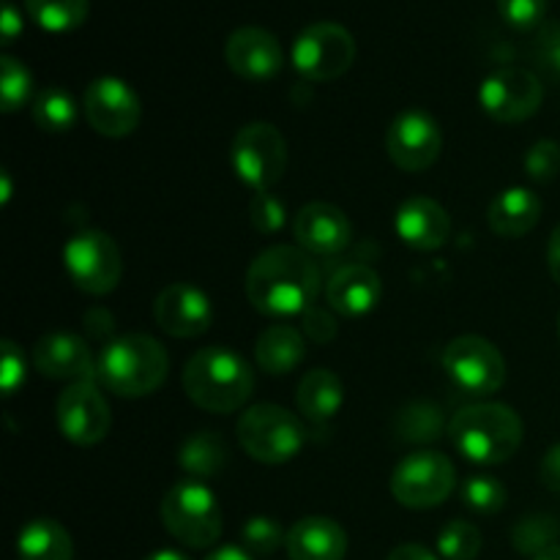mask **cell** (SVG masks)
<instances>
[{"mask_svg":"<svg viewBox=\"0 0 560 560\" xmlns=\"http://www.w3.org/2000/svg\"><path fill=\"white\" fill-rule=\"evenodd\" d=\"M33 120H36L38 129L52 131V135L69 131L77 120L74 98L60 88H47L33 102Z\"/></svg>","mask_w":560,"mask_h":560,"instance_id":"cell-31","label":"cell"},{"mask_svg":"<svg viewBox=\"0 0 560 560\" xmlns=\"http://www.w3.org/2000/svg\"><path fill=\"white\" fill-rule=\"evenodd\" d=\"M386 560H438V556L424 545H399L388 552Z\"/></svg>","mask_w":560,"mask_h":560,"instance_id":"cell-44","label":"cell"},{"mask_svg":"<svg viewBox=\"0 0 560 560\" xmlns=\"http://www.w3.org/2000/svg\"><path fill=\"white\" fill-rule=\"evenodd\" d=\"M63 268L82 293L107 295L118 288L124 257L113 235L102 230H82L63 246Z\"/></svg>","mask_w":560,"mask_h":560,"instance_id":"cell-7","label":"cell"},{"mask_svg":"<svg viewBox=\"0 0 560 560\" xmlns=\"http://www.w3.org/2000/svg\"><path fill=\"white\" fill-rule=\"evenodd\" d=\"M33 364L44 377H52V381L93 383L98 375L85 339L66 331L44 334L33 348Z\"/></svg>","mask_w":560,"mask_h":560,"instance_id":"cell-17","label":"cell"},{"mask_svg":"<svg viewBox=\"0 0 560 560\" xmlns=\"http://www.w3.org/2000/svg\"><path fill=\"white\" fill-rule=\"evenodd\" d=\"M162 523L180 545L206 550L222 534V509L202 481L186 479L170 487L164 495Z\"/></svg>","mask_w":560,"mask_h":560,"instance_id":"cell-5","label":"cell"},{"mask_svg":"<svg viewBox=\"0 0 560 560\" xmlns=\"http://www.w3.org/2000/svg\"><path fill=\"white\" fill-rule=\"evenodd\" d=\"M481 530L465 520H452L438 534V552L443 560H476L481 552Z\"/></svg>","mask_w":560,"mask_h":560,"instance_id":"cell-32","label":"cell"},{"mask_svg":"<svg viewBox=\"0 0 560 560\" xmlns=\"http://www.w3.org/2000/svg\"><path fill=\"white\" fill-rule=\"evenodd\" d=\"M206 560H255L252 558V552H246L244 547H219V550H213L211 556H206Z\"/></svg>","mask_w":560,"mask_h":560,"instance_id":"cell-46","label":"cell"},{"mask_svg":"<svg viewBox=\"0 0 560 560\" xmlns=\"http://www.w3.org/2000/svg\"><path fill=\"white\" fill-rule=\"evenodd\" d=\"M238 441L255 463L282 465L304 448L306 430L290 410L266 402L241 416Z\"/></svg>","mask_w":560,"mask_h":560,"instance_id":"cell-6","label":"cell"},{"mask_svg":"<svg viewBox=\"0 0 560 560\" xmlns=\"http://www.w3.org/2000/svg\"><path fill=\"white\" fill-rule=\"evenodd\" d=\"M0 33H3V44H11L22 33V16L9 0L3 3V14H0Z\"/></svg>","mask_w":560,"mask_h":560,"instance_id":"cell-43","label":"cell"},{"mask_svg":"<svg viewBox=\"0 0 560 560\" xmlns=\"http://www.w3.org/2000/svg\"><path fill=\"white\" fill-rule=\"evenodd\" d=\"M11 197V180H9V173H3V202Z\"/></svg>","mask_w":560,"mask_h":560,"instance_id":"cell-49","label":"cell"},{"mask_svg":"<svg viewBox=\"0 0 560 560\" xmlns=\"http://www.w3.org/2000/svg\"><path fill=\"white\" fill-rule=\"evenodd\" d=\"M235 175L255 191H271L288 170V140L271 124L244 126L233 140Z\"/></svg>","mask_w":560,"mask_h":560,"instance_id":"cell-8","label":"cell"},{"mask_svg":"<svg viewBox=\"0 0 560 560\" xmlns=\"http://www.w3.org/2000/svg\"><path fill=\"white\" fill-rule=\"evenodd\" d=\"M184 392L208 413H233L255 392V370L224 345L197 350L184 366Z\"/></svg>","mask_w":560,"mask_h":560,"instance_id":"cell-2","label":"cell"},{"mask_svg":"<svg viewBox=\"0 0 560 560\" xmlns=\"http://www.w3.org/2000/svg\"><path fill=\"white\" fill-rule=\"evenodd\" d=\"M443 148L441 124L424 109H405L392 120L386 135L388 159L405 173H421L438 162Z\"/></svg>","mask_w":560,"mask_h":560,"instance_id":"cell-13","label":"cell"},{"mask_svg":"<svg viewBox=\"0 0 560 560\" xmlns=\"http://www.w3.org/2000/svg\"><path fill=\"white\" fill-rule=\"evenodd\" d=\"M25 383V355L14 342L5 339L3 342V370H0V386H3L5 397L16 392Z\"/></svg>","mask_w":560,"mask_h":560,"instance_id":"cell-40","label":"cell"},{"mask_svg":"<svg viewBox=\"0 0 560 560\" xmlns=\"http://www.w3.org/2000/svg\"><path fill=\"white\" fill-rule=\"evenodd\" d=\"M560 536V523L550 514H530V517H523L512 530V545L514 550L523 552V556L539 558L541 552L558 547Z\"/></svg>","mask_w":560,"mask_h":560,"instance_id":"cell-30","label":"cell"},{"mask_svg":"<svg viewBox=\"0 0 560 560\" xmlns=\"http://www.w3.org/2000/svg\"><path fill=\"white\" fill-rule=\"evenodd\" d=\"M541 219V200L525 186H512V189L501 191L495 200L490 202L487 211V222H490L492 233L501 238H523L525 233L539 224Z\"/></svg>","mask_w":560,"mask_h":560,"instance_id":"cell-23","label":"cell"},{"mask_svg":"<svg viewBox=\"0 0 560 560\" xmlns=\"http://www.w3.org/2000/svg\"><path fill=\"white\" fill-rule=\"evenodd\" d=\"M536 63L547 77L560 82V22H547L541 25L539 38H536Z\"/></svg>","mask_w":560,"mask_h":560,"instance_id":"cell-39","label":"cell"},{"mask_svg":"<svg viewBox=\"0 0 560 560\" xmlns=\"http://www.w3.org/2000/svg\"><path fill=\"white\" fill-rule=\"evenodd\" d=\"M153 320L164 334L178 339H195L211 328L213 306L200 288L186 282L167 284L153 304Z\"/></svg>","mask_w":560,"mask_h":560,"instance_id":"cell-16","label":"cell"},{"mask_svg":"<svg viewBox=\"0 0 560 560\" xmlns=\"http://www.w3.org/2000/svg\"><path fill=\"white\" fill-rule=\"evenodd\" d=\"M545 98V85L528 69L506 66L498 69L481 82L479 104L498 124H523L534 118Z\"/></svg>","mask_w":560,"mask_h":560,"instance_id":"cell-12","label":"cell"},{"mask_svg":"<svg viewBox=\"0 0 560 560\" xmlns=\"http://www.w3.org/2000/svg\"><path fill=\"white\" fill-rule=\"evenodd\" d=\"M498 11L514 31H534L545 22L550 0H495Z\"/></svg>","mask_w":560,"mask_h":560,"instance_id":"cell-38","label":"cell"},{"mask_svg":"<svg viewBox=\"0 0 560 560\" xmlns=\"http://www.w3.org/2000/svg\"><path fill=\"white\" fill-rule=\"evenodd\" d=\"M293 233L301 249L317 257L339 255L353 238L350 219L331 202H310L301 208L293 222Z\"/></svg>","mask_w":560,"mask_h":560,"instance_id":"cell-19","label":"cell"},{"mask_svg":"<svg viewBox=\"0 0 560 560\" xmlns=\"http://www.w3.org/2000/svg\"><path fill=\"white\" fill-rule=\"evenodd\" d=\"M252 228L262 235H273L288 222V206L273 191H255L249 202Z\"/></svg>","mask_w":560,"mask_h":560,"instance_id":"cell-36","label":"cell"},{"mask_svg":"<svg viewBox=\"0 0 560 560\" xmlns=\"http://www.w3.org/2000/svg\"><path fill=\"white\" fill-rule=\"evenodd\" d=\"M301 326H304V334L317 345H326L337 337V320L328 310L323 306H310V310L301 315Z\"/></svg>","mask_w":560,"mask_h":560,"instance_id":"cell-41","label":"cell"},{"mask_svg":"<svg viewBox=\"0 0 560 560\" xmlns=\"http://www.w3.org/2000/svg\"><path fill=\"white\" fill-rule=\"evenodd\" d=\"M230 69L249 82H266L282 71V44L266 27H238L224 47Z\"/></svg>","mask_w":560,"mask_h":560,"instance_id":"cell-18","label":"cell"},{"mask_svg":"<svg viewBox=\"0 0 560 560\" xmlns=\"http://www.w3.org/2000/svg\"><path fill=\"white\" fill-rule=\"evenodd\" d=\"M20 560H74L69 530L55 520H31L16 536Z\"/></svg>","mask_w":560,"mask_h":560,"instance_id":"cell-26","label":"cell"},{"mask_svg":"<svg viewBox=\"0 0 560 560\" xmlns=\"http://www.w3.org/2000/svg\"><path fill=\"white\" fill-rule=\"evenodd\" d=\"M383 284L372 266L364 262H348L339 271L331 273L326 284L328 310L345 317L370 315L381 304Z\"/></svg>","mask_w":560,"mask_h":560,"instance_id":"cell-21","label":"cell"},{"mask_svg":"<svg viewBox=\"0 0 560 560\" xmlns=\"http://www.w3.org/2000/svg\"><path fill=\"white\" fill-rule=\"evenodd\" d=\"M145 560H189V558L178 550H159V552H151Z\"/></svg>","mask_w":560,"mask_h":560,"instance_id":"cell-47","label":"cell"},{"mask_svg":"<svg viewBox=\"0 0 560 560\" xmlns=\"http://www.w3.org/2000/svg\"><path fill=\"white\" fill-rule=\"evenodd\" d=\"M506 487L495 476H470L463 485L465 506L474 509L476 514H498L506 506Z\"/></svg>","mask_w":560,"mask_h":560,"instance_id":"cell-34","label":"cell"},{"mask_svg":"<svg viewBox=\"0 0 560 560\" xmlns=\"http://www.w3.org/2000/svg\"><path fill=\"white\" fill-rule=\"evenodd\" d=\"M31 71L11 55H3L0 58V104H3V113H16L31 98Z\"/></svg>","mask_w":560,"mask_h":560,"instance_id":"cell-33","label":"cell"},{"mask_svg":"<svg viewBox=\"0 0 560 560\" xmlns=\"http://www.w3.org/2000/svg\"><path fill=\"white\" fill-rule=\"evenodd\" d=\"M304 355L306 342L293 326H268L257 337L255 359L266 375H288L304 361Z\"/></svg>","mask_w":560,"mask_h":560,"instance_id":"cell-24","label":"cell"},{"mask_svg":"<svg viewBox=\"0 0 560 560\" xmlns=\"http://www.w3.org/2000/svg\"><path fill=\"white\" fill-rule=\"evenodd\" d=\"M443 370L459 392L470 397H490L506 383V359L485 337H457L443 350Z\"/></svg>","mask_w":560,"mask_h":560,"instance_id":"cell-9","label":"cell"},{"mask_svg":"<svg viewBox=\"0 0 560 560\" xmlns=\"http://www.w3.org/2000/svg\"><path fill=\"white\" fill-rule=\"evenodd\" d=\"M534 560H560V547H552V550L541 552V556L534 558Z\"/></svg>","mask_w":560,"mask_h":560,"instance_id":"cell-48","label":"cell"},{"mask_svg":"<svg viewBox=\"0 0 560 560\" xmlns=\"http://www.w3.org/2000/svg\"><path fill=\"white\" fill-rule=\"evenodd\" d=\"M228 443L217 435V432H195L191 438H186L184 446L178 452V465L184 468V474H189L191 479H211V476L222 474L224 465H228Z\"/></svg>","mask_w":560,"mask_h":560,"instance_id":"cell-27","label":"cell"},{"mask_svg":"<svg viewBox=\"0 0 560 560\" xmlns=\"http://www.w3.org/2000/svg\"><path fill=\"white\" fill-rule=\"evenodd\" d=\"M547 266H550L552 279L560 284V222L550 235V246H547Z\"/></svg>","mask_w":560,"mask_h":560,"instance_id":"cell-45","label":"cell"},{"mask_svg":"<svg viewBox=\"0 0 560 560\" xmlns=\"http://www.w3.org/2000/svg\"><path fill=\"white\" fill-rule=\"evenodd\" d=\"M60 435L74 446H96L109 435L113 413L96 383H71L58 397Z\"/></svg>","mask_w":560,"mask_h":560,"instance_id":"cell-15","label":"cell"},{"mask_svg":"<svg viewBox=\"0 0 560 560\" xmlns=\"http://www.w3.org/2000/svg\"><path fill=\"white\" fill-rule=\"evenodd\" d=\"M25 11L42 31L71 33L88 20V0H25Z\"/></svg>","mask_w":560,"mask_h":560,"instance_id":"cell-28","label":"cell"},{"mask_svg":"<svg viewBox=\"0 0 560 560\" xmlns=\"http://www.w3.org/2000/svg\"><path fill=\"white\" fill-rule=\"evenodd\" d=\"M457 485V470L446 454L416 452L405 457L392 474V495L405 509H435L446 501Z\"/></svg>","mask_w":560,"mask_h":560,"instance_id":"cell-10","label":"cell"},{"mask_svg":"<svg viewBox=\"0 0 560 560\" xmlns=\"http://www.w3.org/2000/svg\"><path fill=\"white\" fill-rule=\"evenodd\" d=\"M284 550L290 560H345L348 534L328 517H304L288 530Z\"/></svg>","mask_w":560,"mask_h":560,"instance_id":"cell-22","label":"cell"},{"mask_svg":"<svg viewBox=\"0 0 560 560\" xmlns=\"http://www.w3.org/2000/svg\"><path fill=\"white\" fill-rule=\"evenodd\" d=\"M170 359L162 342L148 334L113 339L98 359V377L118 397H148L167 381Z\"/></svg>","mask_w":560,"mask_h":560,"instance_id":"cell-4","label":"cell"},{"mask_svg":"<svg viewBox=\"0 0 560 560\" xmlns=\"http://www.w3.org/2000/svg\"><path fill=\"white\" fill-rule=\"evenodd\" d=\"M241 541H244V550L252 552V556H271L288 541V534H284L277 520L252 517L241 530Z\"/></svg>","mask_w":560,"mask_h":560,"instance_id":"cell-35","label":"cell"},{"mask_svg":"<svg viewBox=\"0 0 560 560\" xmlns=\"http://www.w3.org/2000/svg\"><path fill=\"white\" fill-rule=\"evenodd\" d=\"M525 173L536 184H550L560 173V145L556 140H539L525 153Z\"/></svg>","mask_w":560,"mask_h":560,"instance_id":"cell-37","label":"cell"},{"mask_svg":"<svg viewBox=\"0 0 560 560\" xmlns=\"http://www.w3.org/2000/svg\"><path fill=\"white\" fill-rule=\"evenodd\" d=\"M85 118L102 137H129L140 126V96L118 77H98L85 91Z\"/></svg>","mask_w":560,"mask_h":560,"instance_id":"cell-14","label":"cell"},{"mask_svg":"<svg viewBox=\"0 0 560 560\" xmlns=\"http://www.w3.org/2000/svg\"><path fill=\"white\" fill-rule=\"evenodd\" d=\"M448 435L470 463L501 465L517 454L525 430L523 419L509 405L479 402L454 413Z\"/></svg>","mask_w":560,"mask_h":560,"instance_id":"cell-3","label":"cell"},{"mask_svg":"<svg viewBox=\"0 0 560 560\" xmlns=\"http://www.w3.org/2000/svg\"><path fill=\"white\" fill-rule=\"evenodd\" d=\"M320 293V271L301 246L277 244L255 257L246 271V295L268 317L304 315Z\"/></svg>","mask_w":560,"mask_h":560,"instance_id":"cell-1","label":"cell"},{"mask_svg":"<svg viewBox=\"0 0 560 560\" xmlns=\"http://www.w3.org/2000/svg\"><path fill=\"white\" fill-rule=\"evenodd\" d=\"M558 334H560V317H558Z\"/></svg>","mask_w":560,"mask_h":560,"instance_id":"cell-50","label":"cell"},{"mask_svg":"<svg viewBox=\"0 0 560 560\" xmlns=\"http://www.w3.org/2000/svg\"><path fill=\"white\" fill-rule=\"evenodd\" d=\"M394 432L402 443H416V446L438 441L443 432L441 408H435L432 402H410L408 408L399 410Z\"/></svg>","mask_w":560,"mask_h":560,"instance_id":"cell-29","label":"cell"},{"mask_svg":"<svg viewBox=\"0 0 560 560\" xmlns=\"http://www.w3.org/2000/svg\"><path fill=\"white\" fill-rule=\"evenodd\" d=\"M355 60V42L337 22H315L304 27L293 44V66L304 80H339Z\"/></svg>","mask_w":560,"mask_h":560,"instance_id":"cell-11","label":"cell"},{"mask_svg":"<svg viewBox=\"0 0 560 560\" xmlns=\"http://www.w3.org/2000/svg\"><path fill=\"white\" fill-rule=\"evenodd\" d=\"M539 476H541V485H545L547 490L560 492V443H558V446H552L550 452L545 454V459H541Z\"/></svg>","mask_w":560,"mask_h":560,"instance_id":"cell-42","label":"cell"},{"mask_svg":"<svg viewBox=\"0 0 560 560\" xmlns=\"http://www.w3.org/2000/svg\"><path fill=\"white\" fill-rule=\"evenodd\" d=\"M394 230L410 249L435 252L452 235V219L441 202L416 195L399 206L397 217H394Z\"/></svg>","mask_w":560,"mask_h":560,"instance_id":"cell-20","label":"cell"},{"mask_svg":"<svg viewBox=\"0 0 560 560\" xmlns=\"http://www.w3.org/2000/svg\"><path fill=\"white\" fill-rule=\"evenodd\" d=\"M295 402H299V410L306 416V419L323 424V421L334 419V416L342 410V402H345L342 381H339L331 370L306 372L304 381L299 383Z\"/></svg>","mask_w":560,"mask_h":560,"instance_id":"cell-25","label":"cell"}]
</instances>
